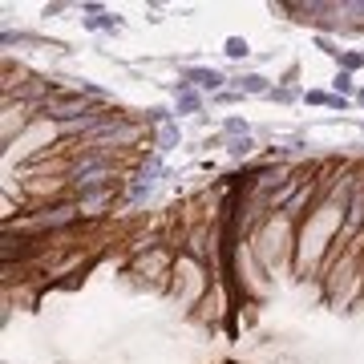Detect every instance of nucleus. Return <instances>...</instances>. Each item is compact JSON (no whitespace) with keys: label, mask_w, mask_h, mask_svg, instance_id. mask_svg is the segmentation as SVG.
<instances>
[{"label":"nucleus","mask_w":364,"mask_h":364,"mask_svg":"<svg viewBox=\"0 0 364 364\" xmlns=\"http://www.w3.org/2000/svg\"><path fill=\"white\" fill-rule=\"evenodd\" d=\"M182 77L191 81V85H198V90H219L223 81H227V77L219 73V69H186Z\"/></svg>","instance_id":"1"},{"label":"nucleus","mask_w":364,"mask_h":364,"mask_svg":"<svg viewBox=\"0 0 364 364\" xmlns=\"http://www.w3.org/2000/svg\"><path fill=\"white\" fill-rule=\"evenodd\" d=\"M174 97H178V114H198V109H203V97H198L195 90H186V85H178Z\"/></svg>","instance_id":"2"},{"label":"nucleus","mask_w":364,"mask_h":364,"mask_svg":"<svg viewBox=\"0 0 364 364\" xmlns=\"http://www.w3.org/2000/svg\"><path fill=\"white\" fill-rule=\"evenodd\" d=\"M235 90H239V93H272V90H267V77H259V73L239 77V81H235Z\"/></svg>","instance_id":"3"},{"label":"nucleus","mask_w":364,"mask_h":364,"mask_svg":"<svg viewBox=\"0 0 364 364\" xmlns=\"http://www.w3.org/2000/svg\"><path fill=\"white\" fill-rule=\"evenodd\" d=\"M251 45L247 41H239V37H227V57H247Z\"/></svg>","instance_id":"4"},{"label":"nucleus","mask_w":364,"mask_h":364,"mask_svg":"<svg viewBox=\"0 0 364 364\" xmlns=\"http://www.w3.org/2000/svg\"><path fill=\"white\" fill-rule=\"evenodd\" d=\"M174 138H178V130H174V126H162V130H158V142H162V150H170V146H174Z\"/></svg>","instance_id":"5"},{"label":"nucleus","mask_w":364,"mask_h":364,"mask_svg":"<svg viewBox=\"0 0 364 364\" xmlns=\"http://www.w3.org/2000/svg\"><path fill=\"white\" fill-rule=\"evenodd\" d=\"M227 130H231V134H247V122H239V117H227Z\"/></svg>","instance_id":"6"}]
</instances>
